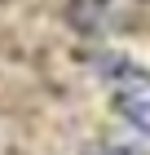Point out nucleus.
Wrapping results in <instances>:
<instances>
[{
	"instance_id": "nucleus-3",
	"label": "nucleus",
	"mask_w": 150,
	"mask_h": 155,
	"mask_svg": "<svg viewBox=\"0 0 150 155\" xmlns=\"http://www.w3.org/2000/svg\"><path fill=\"white\" fill-rule=\"evenodd\" d=\"M119 115H124L128 129H137L150 137V93H132V97H119Z\"/></svg>"
},
{
	"instance_id": "nucleus-1",
	"label": "nucleus",
	"mask_w": 150,
	"mask_h": 155,
	"mask_svg": "<svg viewBox=\"0 0 150 155\" xmlns=\"http://www.w3.org/2000/svg\"><path fill=\"white\" fill-rule=\"evenodd\" d=\"M97 80L110 84L119 97L150 93V71H146V67H137L132 58H124V53H102V58H97Z\"/></svg>"
},
{
	"instance_id": "nucleus-4",
	"label": "nucleus",
	"mask_w": 150,
	"mask_h": 155,
	"mask_svg": "<svg viewBox=\"0 0 150 155\" xmlns=\"http://www.w3.org/2000/svg\"><path fill=\"white\" fill-rule=\"evenodd\" d=\"M97 155H146L141 146H132V142H110V146H102Z\"/></svg>"
},
{
	"instance_id": "nucleus-2",
	"label": "nucleus",
	"mask_w": 150,
	"mask_h": 155,
	"mask_svg": "<svg viewBox=\"0 0 150 155\" xmlns=\"http://www.w3.org/2000/svg\"><path fill=\"white\" fill-rule=\"evenodd\" d=\"M106 18H110V0H66V22L75 27L80 36L102 31Z\"/></svg>"
}]
</instances>
